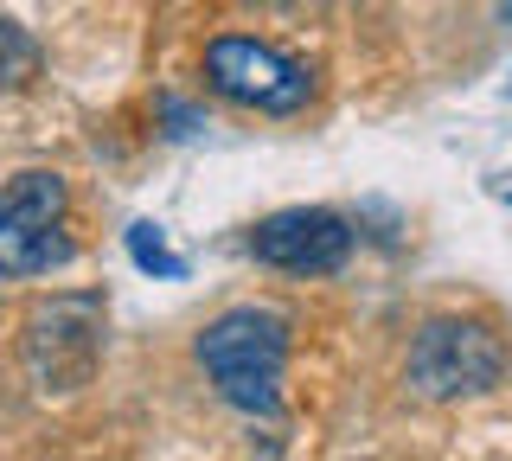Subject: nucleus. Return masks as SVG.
Returning <instances> with one entry per match:
<instances>
[{
    "instance_id": "1",
    "label": "nucleus",
    "mask_w": 512,
    "mask_h": 461,
    "mask_svg": "<svg viewBox=\"0 0 512 461\" xmlns=\"http://www.w3.org/2000/svg\"><path fill=\"white\" fill-rule=\"evenodd\" d=\"M288 353H295V321L269 301H237V308L212 314L192 340V359H199L212 397L231 404L237 417H276L282 410Z\"/></svg>"
},
{
    "instance_id": "2",
    "label": "nucleus",
    "mask_w": 512,
    "mask_h": 461,
    "mask_svg": "<svg viewBox=\"0 0 512 461\" xmlns=\"http://www.w3.org/2000/svg\"><path fill=\"white\" fill-rule=\"evenodd\" d=\"M512 372V353L500 327L474 321V314H436L410 333L404 353V385L423 404H468V397L500 391Z\"/></svg>"
},
{
    "instance_id": "3",
    "label": "nucleus",
    "mask_w": 512,
    "mask_h": 461,
    "mask_svg": "<svg viewBox=\"0 0 512 461\" xmlns=\"http://www.w3.org/2000/svg\"><path fill=\"white\" fill-rule=\"evenodd\" d=\"M103 333H109V301L96 289H64L32 301L26 327H20V359L26 378L45 397H71L84 391L103 365Z\"/></svg>"
},
{
    "instance_id": "4",
    "label": "nucleus",
    "mask_w": 512,
    "mask_h": 461,
    "mask_svg": "<svg viewBox=\"0 0 512 461\" xmlns=\"http://www.w3.org/2000/svg\"><path fill=\"white\" fill-rule=\"evenodd\" d=\"M77 257L71 186L52 167H26L0 186V276H52Z\"/></svg>"
},
{
    "instance_id": "5",
    "label": "nucleus",
    "mask_w": 512,
    "mask_h": 461,
    "mask_svg": "<svg viewBox=\"0 0 512 461\" xmlns=\"http://www.w3.org/2000/svg\"><path fill=\"white\" fill-rule=\"evenodd\" d=\"M205 90L250 116H301L314 103V71L269 39L218 33L205 45Z\"/></svg>"
},
{
    "instance_id": "6",
    "label": "nucleus",
    "mask_w": 512,
    "mask_h": 461,
    "mask_svg": "<svg viewBox=\"0 0 512 461\" xmlns=\"http://www.w3.org/2000/svg\"><path fill=\"white\" fill-rule=\"evenodd\" d=\"M352 244H359V231L333 205H288V212H269L250 225V257L282 276H333V269H346Z\"/></svg>"
},
{
    "instance_id": "7",
    "label": "nucleus",
    "mask_w": 512,
    "mask_h": 461,
    "mask_svg": "<svg viewBox=\"0 0 512 461\" xmlns=\"http://www.w3.org/2000/svg\"><path fill=\"white\" fill-rule=\"evenodd\" d=\"M39 65H45V58H39V39L0 13V90H26L32 77H39Z\"/></svg>"
},
{
    "instance_id": "8",
    "label": "nucleus",
    "mask_w": 512,
    "mask_h": 461,
    "mask_svg": "<svg viewBox=\"0 0 512 461\" xmlns=\"http://www.w3.org/2000/svg\"><path fill=\"white\" fill-rule=\"evenodd\" d=\"M128 257H135V269H148V276H167V282H180L186 276V257H173L167 250V237H160V225H128Z\"/></svg>"
},
{
    "instance_id": "9",
    "label": "nucleus",
    "mask_w": 512,
    "mask_h": 461,
    "mask_svg": "<svg viewBox=\"0 0 512 461\" xmlns=\"http://www.w3.org/2000/svg\"><path fill=\"white\" fill-rule=\"evenodd\" d=\"M500 26H512V0H500Z\"/></svg>"
},
{
    "instance_id": "10",
    "label": "nucleus",
    "mask_w": 512,
    "mask_h": 461,
    "mask_svg": "<svg viewBox=\"0 0 512 461\" xmlns=\"http://www.w3.org/2000/svg\"><path fill=\"white\" fill-rule=\"evenodd\" d=\"M506 90H512V77H506Z\"/></svg>"
}]
</instances>
